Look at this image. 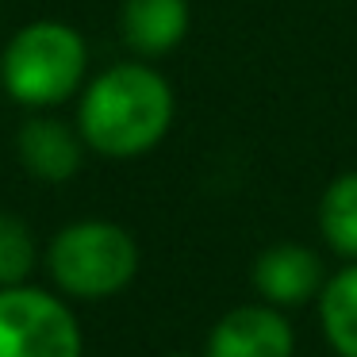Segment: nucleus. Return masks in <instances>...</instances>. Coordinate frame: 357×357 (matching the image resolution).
<instances>
[{"label":"nucleus","mask_w":357,"mask_h":357,"mask_svg":"<svg viewBox=\"0 0 357 357\" xmlns=\"http://www.w3.org/2000/svg\"><path fill=\"white\" fill-rule=\"evenodd\" d=\"M35 234L12 211H0V288L27 284L35 269Z\"/></svg>","instance_id":"nucleus-11"},{"label":"nucleus","mask_w":357,"mask_h":357,"mask_svg":"<svg viewBox=\"0 0 357 357\" xmlns=\"http://www.w3.org/2000/svg\"><path fill=\"white\" fill-rule=\"evenodd\" d=\"M169 357H188V354H169Z\"/></svg>","instance_id":"nucleus-12"},{"label":"nucleus","mask_w":357,"mask_h":357,"mask_svg":"<svg viewBox=\"0 0 357 357\" xmlns=\"http://www.w3.org/2000/svg\"><path fill=\"white\" fill-rule=\"evenodd\" d=\"M85 139L77 127L62 123L54 116H31L16 135V158L31 177L47 185H62L85 162Z\"/></svg>","instance_id":"nucleus-6"},{"label":"nucleus","mask_w":357,"mask_h":357,"mask_svg":"<svg viewBox=\"0 0 357 357\" xmlns=\"http://www.w3.org/2000/svg\"><path fill=\"white\" fill-rule=\"evenodd\" d=\"M85 338L62 296L35 284L0 288V357H81Z\"/></svg>","instance_id":"nucleus-4"},{"label":"nucleus","mask_w":357,"mask_h":357,"mask_svg":"<svg viewBox=\"0 0 357 357\" xmlns=\"http://www.w3.org/2000/svg\"><path fill=\"white\" fill-rule=\"evenodd\" d=\"M319 319H323L326 342L338 357H357V261L334 273L319 296Z\"/></svg>","instance_id":"nucleus-9"},{"label":"nucleus","mask_w":357,"mask_h":357,"mask_svg":"<svg viewBox=\"0 0 357 357\" xmlns=\"http://www.w3.org/2000/svg\"><path fill=\"white\" fill-rule=\"evenodd\" d=\"M296 338L288 319L269 303L234 307L211 326L204 357H292Z\"/></svg>","instance_id":"nucleus-5"},{"label":"nucleus","mask_w":357,"mask_h":357,"mask_svg":"<svg viewBox=\"0 0 357 357\" xmlns=\"http://www.w3.org/2000/svg\"><path fill=\"white\" fill-rule=\"evenodd\" d=\"M188 24V0H123L119 8V35L139 58H162L177 50Z\"/></svg>","instance_id":"nucleus-8"},{"label":"nucleus","mask_w":357,"mask_h":357,"mask_svg":"<svg viewBox=\"0 0 357 357\" xmlns=\"http://www.w3.org/2000/svg\"><path fill=\"white\" fill-rule=\"evenodd\" d=\"M47 273L73 300H108L135 280L139 246L119 223L77 219L50 238Z\"/></svg>","instance_id":"nucleus-3"},{"label":"nucleus","mask_w":357,"mask_h":357,"mask_svg":"<svg viewBox=\"0 0 357 357\" xmlns=\"http://www.w3.org/2000/svg\"><path fill=\"white\" fill-rule=\"evenodd\" d=\"M173 85L146 62H119L81 89L77 131L100 158H139L173 127Z\"/></svg>","instance_id":"nucleus-1"},{"label":"nucleus","mask_w":357,"mask_h":357,"mask_svg":"<svg viewBox=\"0 0 357 357\" xmlns=\"http://www.w3.org/2000/svg\"><path fill=\"white\" fill-rule=\"evenodd\" d=\"M89 70V47L77 27L62 20L24 24L0 50V85L24 108H58L81 85Z\"/></svg>","instance_id":"nucleus-2"},{"label":"nucleus","mask_w":357,"mask_h":357,"mask_svg":"<svg viewBox=\"0 0 357 357\" xmlns=\"http://www.w3.org/2000/svg\"><path fill=\"white\" fill-rule=\"evenodd\" d=\"M319 227L334 254L357 261V173H342L319 200Z\"/></svg>","instance_id":"nucleus-10"},{"label":"nucleus","mask_w":357,"mask_h":357,"mask_svg":"<svg viewBox=\"0 0 357 357\" xmlns=\"http://www.w3.org/2000/svg\"><path fill=\"white\" fill-rule=\"evenodd\" d=\"M254 288L269 300V307H300L323 292V261L315 250L280 242L254 261Z\"/></svg>","instance_id":"nucleus-7"}]
</instances>
